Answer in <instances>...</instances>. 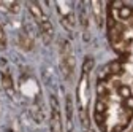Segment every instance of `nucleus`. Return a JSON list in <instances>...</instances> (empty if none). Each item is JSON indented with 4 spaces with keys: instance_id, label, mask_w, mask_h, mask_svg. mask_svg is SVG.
I'll return each mask as SVG.
<instances>
[{
    "instance_id": "nucleus-12",
    "label": "nucleus",
    "mask_w": 133,
    "mask_h": 132,
    "mask_svg": "<svg viewBox=\"0 0 133 132\" xmlns=\"http://www.w3.org/2000/svg\"><path fill=\"white\" fill-rule=\"evenodd\" d=\"M19 46L22 48V49H25V51H29V49H32L33 48V40H32V37L29 35V32L27 30H22L21 34H19Z\"/></svg>"
},
{
    "instance_id": "nucleus-3",
    "label": "nucleus",
    "mask_w": 133,
    "mask_h": 132,
    "mask_svg": "<svg viewBox=\"0 0 133 132\" xmlns=\"http://www.w3.org/2000/svg\"><path fill=\"white\" fill-rule=\"evenodd\" d=\"M94 67V59L87 57L84 61L79 76V83L76 89V104H78V113H79V119L82 124L84 132L90 130V118H89V104H90V72Z\"/></svg>"
},
{
    "instance_id": "nucleus-7",
    "label": "nucleus",
    "mask_w": 133,
    "mask_h": 132,
    "mask_svg": "<svg viewBox=\"0 0 133 132\" xmlns=\"http://www.w3.org/2000/svg\"><path fill=\"white\" fill-rule=\"evenodd\" d=\"M57 13H59V18L60 22L63 24V27L66 30H75L76 27V18H75V8L70 2H57L56 3Z\"/></svg>"
},
{
    "instance_id": "nucleus-4",
    "label": "nucleus",
    "mask_w": 133,
    "mask_h": 132,
    "mask_svg": "<svg viewBox=\"0 0 133 132\" xmlns=\"http://www.w3.org/2000/svg\"><path fill=\"white\" fill-rule=\"evenodd\" d=\"M19 94L27 104L32 116L38 123L43 121V102H41V89L38 81L30 73H22L19 78Z\"/></svg>"
},
{
    "instance_id": "nucleus-14",
    "label": "nucleus",
    "mask_w": 133,
    "mask_h": 132,
    "mask_svg": "<svg viewBox=\"0 0 133 132\" xmlns=\"http://www.w3.org/2000/svg\"><path fill=\"white\" fill-rule=\"evenodd\" d=\"M87 132H95V130H94V129H90V130H87Z\"/></svg>"
},
{
    "instance_id": "nucleus-9",
    "label": "nucleus",
    "mask_w": 133,
    "mask_h": 132,
    "mask_svg": "<svg viewBox=\"0 0 133 132\" xmlns=\"http://www.w3.org/2000/svg\"><path fill=\"white\" fill-rule=\"evenodd\" d=\"M87 7L92 10V14H94V18H95L97 26L98 27H103V22L106 19V11H105L106 5L103 2H90Z\"/></svg>"
},
{
    "instance_id": "nucleus-13",
    "label": "nucleus",
    "mask_w": 133,
    "mask_h": 132,
    "mask_svg": "<svg viewBox=\"0 0 133 132\" xmlns=\"http://www.w3.org/2000/svg\"><path fill=\"white\" fill-rule=\"evenodd\" d=\"M5 48H6V35H5L3 27L0 26V51H3Z\"/></svg>"
},
{
    "instance_id": "nucleus-11",
    "label": "nucleus",
    "mask_w": 133,
    "mask_h": 132,
    "mask_svg": "<svg viewBox=\"0 0 133 132\" xmlns=\"http://www.w3.org/2000/svg\"><path fill=\"white\" fill-rule=\"evenodd\" d=\"M0 10L3 13H10V14H18L19 10H21V3L19 2H0Z\"/></svg>"
},
{
    "instance_id": "nucleus-10",
    "label": "nucleus",
    "mask_w": 133,
    "mask_h": 132,
    "mask_svg": "<svg viewBox=\"0 0 133 132\" xmlns=\"http://www.w3.org/2000/svg\"><path fill=\"white\" fill-rule=\"evenodd\" d=\"M2 85H3L5 92L10 97H14L16 91H14V83H13V78H11L10 70H2Z\"/></svg>"
},
{
    "instance_id": "nucleus-1",
    "label": "nucleus",
    "mask_w": 133,
    "mask_h": 132,
    "mask_svg": "<svg viewBox=\"0 0 133 132\" xmlns=\"http://www.w3.org/2000/svg\"><path fill=\"white\" fill-rule=\"evenodd\" d=\"M94 121L100 132H124L133 121V86L119 73L112 61L97 75Z\"/></svg>"
},
{
    "instance_id": "nucleus-2",
    "label": "nucleus",
    "mask_w": 133,
    "mask_h": 132,
    "mask_svg": "<svg viewBox=\"0 0 133 132\" xmlns=\"http://www.w3.org/2000/svg\"><path fill=\"white\" fill-rule=\"evenodd\" d=\"M106 30L108 41L117 56L112 62L133 86V5L125 2L106 3Z\"/></svg>"
},
{
    "instance_id": "nucleus-6",
    "label": "nucleus",
    "mask_w": 133,
    "mask_h": 132,
    "mask_svg": "<svg viewBox=\"0 0 133 132\" xmlns=\"http://www.w3.org/2000/svg\"><path fill=\"white\" fill-rule=\"evenodd\" d=\"M59 54H60V70L65 80H70L75 72V56H73V48L68 40H62L59 46Z\"/></svg>"
},
{
    "instance_id": "nucleus-8",
    "label": "nucleus",
    "mask_w": 133,
    "mask_h": 132,
    "mask_svg": "<svg viewBox=\"0 0 133 132\" xmlns=\"http://www.w3.org/2000/svg\"><path fill=\"white\" fill-rule=\"evenodd\" d=\"M49 126H51V132H63L60 108H59V104H57V99L54 95H51V116H49Z\"/></svg>"
},
{
    "instance_id": "nucleus-15",
    "label": "nucleus",
    "mask_w": 133,
    "mask_h": 132,
    "mask_svg": "<svg viewBox=\"0 0 133 132\" xmlns=\"http://www.w3.org/2000/svg\"><path fill=\"white\" fill-rule=\"evenodd\" d=\"M128 132H133V126H131V129H130V130H128Z\"/></svg>"
},
{
    "instance_id": "nucleus-5",
    "label": "nucleus",
    "mask_w": 133,
    "mask_h": 132,
    "mask_svg": "<svg viewBox=\"0 0 133 132\" xmlns=\"http://www.w3.org/2000/svg\"><path fill=\"white\" fill-rule=\"evenodd\" d=\"M25 7H27L29 13L32 14L33 21L37 22L38 30H40V35L44 40V43H51L52 38H54V27H52L51 21H49V18L46 16V13L43 11L41 5L37 3V2H27Z\"/></svg>"
}]
</instances>
